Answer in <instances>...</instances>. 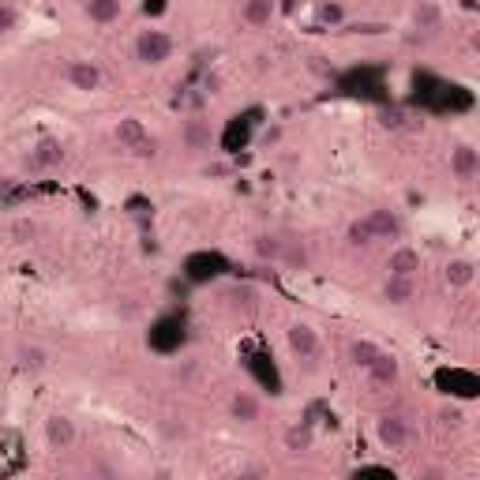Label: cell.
Masks as SVG:
<instances>
[{"mask_svg":"<svg viewBox=\"0 0 480 480\" xmlns=\"http://www.w3.org/2000/svg\"><path fill=\"white\" fill-rule=\"evenodd\" d=\"M136 53H139L143 64H162V60H169L173 42H169V34H162V30H147L136 42Z\"/></svg>","mask_w":480,"mask_h":480,"instance_id":"cell-1","label":"cell"},{"mask_svg":"<svg viewBox=\"0 0 480 480\" xmlns=\"http://www.w3.org/2000/svg\"><path fill=\"white\" fill-rule=\"evenodd\" d=\"M116 139L124 143L128 150H136V154H150L154 150V143H150V136H147V128L139 124V120H120V128H116Z\"/></svg>","mask_w":480,"mask_h":480,"instance_id":"cell-2","label":"cell"},{"mask_svg":"<svg viewBox=\"0 0 480 480\" xmlns=\"http://www.w3.org/2000/svg\"><path fill=\"white\" fill-rule=\"evenodd\" d=\"M379 443L390 450H402L405 443H409V428H405L402 416H383L379 420Z\"/></svg>","mask_w":480,"mask_h":480,"instance_id":"cell-3","label":"cell"},{"mask_svg":"<svg viewBox=\"0 0 480 480\" xmlns=\"http://www.w3.org/2000/svg\"><path fill=\"white\" fill-rule=\"evenodd\" d=\"M68 79L76 90H98L102 87V71L94 64H83V60H76V64L68 68Z\"/></svg>","mask_w":480,"mask_h":480,"instance_id":"cell-4","label":"cell"},{"mask_svg":"<svg viewBox=\"0 0 480 480\" xmlns=\"http://www.w3.org/2000/svg\"><path fill=\"white\" fill-rule=\"evenodd\" d=\"M45 436H49V447L64 450V447H71V443H76V428H71V420L53 416L49 424H45Z\"/></svg>","mask_w":480,"mask_h":480,"instance_id":"cell-5","label":"cell"},{"mask_svg":"<svg viewBox=\"0 0 480 480\" xmlns=\"http://www.w3.org/2000/svg\"><path fill=\"white\" fill-rule=\"evenodd\" d=\"M368 229H371V236H383V240H390V236H398V218H394L390 210H371L368 214Z\"/></svg>","mask_w":480,"mask_h":480,"instance_id":"cell-6","label":"cell"},{"mask_svg":"<svg viewBox=\"0 0 480 480\" xmlns=\"http://www.w3.org/2000/svg\"><path fill=\"white\" fill-rule=\"evenodd\" d=\"M368 371H371V379H376L379 387H390V383L398 379V360H390L387 353H379V356L368 364Z\"/></svg>","mask_w":480,"mask_h":480,"instance_id":"cell-7","label":"cell"},{"mask_svg":"<svg viewBox=\"0 0 480 480\" xmlns=\"http://www.w3.org/2000/svg\"><path fill=\"white\" fill-rule=\"evenodd\" d=\"M420 267V256L413 248H398L390 256V274H402V278H413V270Z\"/></svg>","mask_w":480,"mask_h":480,"instance_id":"cell-8","label":"cell"},{"mask_svg":"<svg viewBox=\"0 0 480 480\" xmlns=\"http://www.w3.org/2000/svg\"><path fill=\"white\" fill-rule=\"evenodd\" d=\"M289 345H293V349L300 353V356H311V353H316V330H311V327H304V323H296V327L289 330Z\"/></svg>","mask_w":480,"mask_h":480,"instance_id":"cell-9","label":"cell"},{"mask_svg":"<svg viewBox=\"0 0 480 480\" xmlns=\"http://www.w3.org/2000/svg\"><path fill=\"white\" fill-rule=\"evenodd\" d=\"M87 16L94 23H113L120 16V0H87Z\"/></svg>","mask_w":480,"mask_h":480,"instance_id":"cell-10","label":"cell"},{"mask_svg":"<svg viewBox=\"0 0 480 480\" xmlns=\"http://www.w3.org/2000/svg\"><path fill=\"white\" fill-rule=\"evenodd\" d=\"M60 162V143L56 139H42L38 150L30 154V165H38V169H45V165H56Z\"/></svg>","mask_w":480,"mask_h":480,"instance_id":"cell-11","label":"cell"},{"mask_svg":"<svg viewBox=\"0 0 480 480\" xmlns=\"http://www.w3.org/2000/svg\"><path fill=\"white\" fill-rule=\"evenodd\" d=\"M274 16V0H248L244 4V19L251 27H263V23H270Z\"/></svg>","mask_w":480,"mask_h":480,"instance_id":"cell-12","label":"cell"},{"mask_svg":"<svg viewBox=\"0 0 480 480\" xmlns=\"http://www.w3.org/2000/svg\"><path fill=\"white\" fill-rule=\"evenodd\" d=\"M454 173H458L462 180H469L473 173H476V150L473 147H458V150H454Z\"/></svg>","mask_w":480,"mask_h":480,"instance_id":"cell-13","label":"cell"},{"mask_svg":"<svg viewBox=\"0 0 480 480\" xmlns=\"http://www.w3.org/2000/svg\"><path fill=\"white\" fill-rule=\"evenodd\" d=\"M409 296H413V282L402 278V274H390V282H387V300H394V304H405Z\"/></svg>","mask_w":480,"mask_h":480,"instance_id":"cell-14","label":"cell"},{"mask_svg":"<svg viewBox=\"0 0 480 480\" xmlns=\"http://www.w3.org/2000/svg\"><path fill=\"white\" fill-rule=\"evenodd\" d=\"M233 416L236 420H256L259 416V402L251 398V394H236V398H233Z\"/></svg>","mask_w":480,"mask_h":480,"instance_id":"cell-15","label":"cell"},{"mask_svg":"<svg viewBox=\"0 0 480 480\" xmlns=\"http://www.w3.org/2000/svg\"><path fill=\"white\" fill-rule=\"evenodd\" d=\"M447 282H450V285H469V282H473V263L454 259L450 267H447Z\"/></svg>","mask_w":480,"mask_h":480,"instance_id":"cell-16","label":"cell"},{"mask_svg":"<svg viewBox=\"0 0 480 480\" xmlns=\"http://www.w3.org/2000/svg\"><path fill=\"white\" fill-rule=\"evenodd\" d=\"M376 356H379V349H376L371 342H356V345H353V360H356V364H364V368H368Z\"/></svg>","mask_w":480,"mask_h":480,"instance_id":"cell-17","label":"cell"},{"mask_svg":"<svg viewBox=\"0 0 480 480\" xmlns=\"http://www.w3.org/2000/svg\"><path fill=\"white\" fill-rule=\"evenodd\" d=\"M416 23H420V27H436V23H439V8L436 4H420L416 8Z\"/></svg>","mask_w":480,"mask_h":480,"instance_id":"cell-18","label":"cell"},{"mask_svg":"<svg viewBox=\"0 0 480 480\" xmlns=\"http://www.w3.org/2000/svg\"><path fill=\"white\" fill-rule=\"evenodd\" d=\"M349 240H353V244H371L376 236H371L368 222H353V225H349Z\"/></svg>","mask_w":480,"mask_h":480,"instance_id":"cell-19","label":"cell"},{"mask_svg":"<svg viewBox=\"0 0 480 480\" xmlns=\"http://www.w3.org/2000/svg\"><path fill=\"white\" fill-rule=\"evenodd\" d=\"M19 360H23V368H42V364H45V353H42V349H30V345H27V349H19Z\"/></svg>","mask_w":480,"mask_h":480,"instance_id":"cell-20","label":"cell"},{"mask_svg":"<svg viewBox=\"0 0 480 480\" xmlns=\"http://www.w3.org/2000/svg\"><path fill=\"white\" fill-rule=\"evenodd\" d=\"M207 139H210V131L203 128V124H191V128H188V147H203Z\"/></svg>","mask_w":480,"mask_h":480,"instance_id":"cell-21","label":"cell"},{"mask_svg":"<svg viewBox=\"0 0 480 480\" xmlns=\"http://www.w3.org/2000/svg\"><path fill=\"white\" fill-rule=\"evenodd\" d=\"M308 439H311L308 431H289V447H293V450H304V447H308Z\"/></svg>","mask_w":480,"mask_h":480,"instance_id":"cell-22","label":"cell"},{"mask_svg":"<svg viewBox=\"0 0 480 480\" xmlns=\"http://www.w3.org/2000/svg\"><path fill=\"white\" fill-rule=\"evenodd\" d=\"M16 27V11L11 8H0V30H11Z\"/></svg>","mask_w":480,"mask_h":480,"instance_id":"cell-23","label":"cell"},{"mask_svg":"<svg viewBox=\"0 0 480 480\" xmlns=\"http://www.w3.org/2000/svg\"><path fill=\"white\" fill-rule=\"evenodd\" d=\"M274 251H278V244H274L270 236H263V240H259V256H274Z\"/></svg>","mask_w":480,"mask_h":480,"instance_id":"cell-24","label":"cell"},{"mask_svg":"<svg viewBox=\"0 0 480 480\" xmlns=\"http://www.w3.org/2000/svg\"><path fill=\"white\" fill-rule=\"evenodd\" d=\"M323 19H327V23H338V19H342V8H334V4L323 8Z\"/></svg>","mask_w":480,"mask_h":480,"instance_id":"cell-25","label":"cell"},{"mask_svg":"<svg viewBox=\"0 0 480 480\" xmlns=\"http://www.w3.org/2000/svg\"><path fill=\"white\" fill-rule=\"evenodd\" d=\"M458 420H462V413H458V409H443V424H450V428H454Z\"/></svg>","mask_w":480,"mask_h":480,"instance_id":"cell-26","label":"cell"},{"mask_svg":"<svg viewBox=\"0 0 480 480\" xmlns=\"http://www.w3.org/2000/svg\"><path fill=\"white\" fill-rule=\"evenodd\" d=\"M30 233H34V225H27V222L16 225V236H30Z\"/></svg>","mask_w":480,"mask_h":480,"instance_id":"cell-27","label":"cell"}]
</instances>
